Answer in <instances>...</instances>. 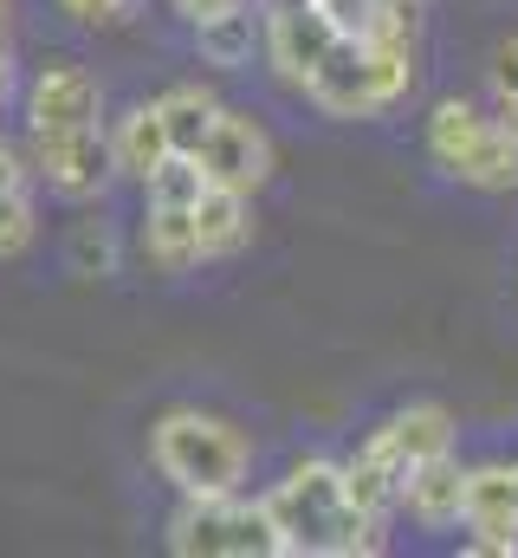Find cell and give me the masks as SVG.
<instances>
[{"mask_svg": "<svg viewBox=\"0 0 518 558\" xmlns=\"http://www.w3.org/2000/svg\"><path fill=\"white\" fill-rule=\"evenodd\" d=\"M415 7H421V0H415Z\"/></svg>", "mask_w": 518, "mask_h": 558, "instance_id": "cell-29", "label": "cell"}, {"mask_svg": "<svg viewBox=\"0 0 518 558\" xmlns=\"http://www.w3.org/2000/svg\"><path fill=\"white\" fill-rule=\"evenodd\" d=\"M377 461H383L388 474H395V487L421 468V461H434V454H447L454 448V416L441 410V403H408V410H395V416L363 441Z\"/></svg>", "mask_w": 518, "mask_h": 558, "instance_id": "cell-11", "label": "cell"}, {"mask_svg": "<svg viewBox=\"0 0 518 558\" xmlns=\"http://www.w3.org/2000/svg\"><path fill=\"white\" fill-rule=\"evenodd\" d=\"M493 98H499V124L518 137V33L493 52Z\"/></svg>", "mask_w": 518, "mask_h": 558, "instance_id": "cell-22", "label": "cell"}, {"mask_svg": "<svg viewBox=\"0 0 518 558\" xmlns=\"http://www.w3.org/2000/svg\"><path fill=\"white\" fill-rule=\"evenodd\" d=\"M118 260H124V247H118V234L104 228V221H78L72 228V241H65V267L78 279H111L118 274Z\"/></svg>", "mask_w": 518, "mask_h": 558, "instance_id": "cell-20", "label": "cell"}, {"mask_svg": "<svg viewBox=\"0 0 518 558\" xmlns=\"http://www.w3.org/2000/svg\"><path fill=\"white\" fill-rule=\"evenodd\" d=\"M13 92V52H7V39H0V98Z\"/></svg>", "mask_w": 518, "mask_h": 558, "instance_id": "cell-26", "label": "cell"}, {"mask_svg": "<svg viewBox=\"0 0 518 558\" xmlns=\"http://www.w3.org/2000/svg\"><path fill=\"white\" fill-rule=\"evenodd\" d=\"M195 52L214 72H247L259 52V7L254 0H234L221 13H201L195 20Z\"/></svg>", "mask_w": 518, "mask_h": 558, "instance_id": "cell-13", "label": "cell"}, {"mask_svg": "<svg viewBox=\"0 0 518 558\" xmlns=\"http://www.w3.org/2000/svg\"><path fill=\"white\" fill-rule=\"evenodd\" d=\"M104 118V85L78 65V59H46L26 85V137H52V131H85Z\"/></svg>", "mask_w": 518, "mask_h": 558, "instance_id": "cell-7", "label": "cell"}, {"mask_svg": "<svg viewBox=\"0 0 518 558\" xmlns=\"http://www.w3.org/2000/svg\"><path fill=\"white\" fill-rule=\"evenodd\" d=\"M26 169H39V175H46V189H52V195H65V202H98V195L118 182L111 131H104V124H85V131L33 137Z\"/></svg>", "mask_w": 518, "mask_h": 558, "instance_id": "cell-6", "label": "cell"}, {"mask_svg": "<svg viewBox=\"0 0 518 558\" xmlns=\"http://www.w3.org/2000/svg\"><path fill=\"white\" fill-rule=\"evenodd\" d=\"M39 221H33V195L26 189H0V260H20L33 247Z\"/></svg>", "mask_w": 518, "mask_h": 558, "instance_id": "cell-21", "label": "cell"}, {"mask_svg": "<svg viewBox=\"0 0 518 558\" xmlns=\"http://www.w3.org/2000/svg\"><path fill=\"white\" fill-rule=\"evenodd\" d=\"M136 0H59V13H72V20H85V26H111V20H124Z\"/></svg>", "mask_w": 518, "mask_h": 558, "instance_id": "cell-23", "label": "cell"}, {"mask_svg": "<svg viewBox=\"0 0 518 558\" xmlns=\"http://www.w3.org/2000/svg\"><path fill=\"white\" fill-rule=\"evenodd\" d=\"M428 156L447 175H460L467 189H493V195L518 189V137L499 118L473 111L467 98L434 105V118H428Z\"/></svg>", "mask_w": 518, "mask_h": 558, "instance_id": "cell-4", "label": "cell"}, {"mask_svg": "<svg viewBox=\"0 0 518 558\" xmlns=\"http://www.w3.org/2000/svg\"><path fill=\"white\" fill-rule=\"evenodd\" d=\"M195 162H201V175H208L214 189H240V195H254L259 182L272 175V137L259 131L254 111H227V105H221V118H214L208 143L195 149Z\"/></svg>", "mask_w": 518, "mask_h": 558, "instance_id": "cell-8", "label": "cell"}, {"mask_svg": "<svg viewBox=\"0 0 518 558\" xmlns=\"http://www.w3.org/2000/svg\"><path fill=\"white\" fill-rule=\"evenodd\" d=\"M513 500H518V461H513Z\"/></svg>", "mask_w": 518, "mask_h": 558, "instance_id": "cell-28", "label": "cell"}, {"mask_svg": "<svg viewBox=\"0 0 518 558\" xmlns=\"http://www.w3.org/2000/svg\"><path fill=\"white\" fill-rule=\"evenodd\" d=\"M169 553H182V558H279V533L266 520V500L182 494V513L169 520Z\"/></svg>", "mask_w": 518, "mask_h": 558, "instance_id": "cell-5", "label": "cell"}, {"mask_svg": "<svg viewBox=\"0 0 518 558\" xmlns=\"http://www.w3.org/2000/svg\"><path fill=\"white\" fill-rule=\"evenodd\" d=\"M195 215V254L201 260H234L247 241H254V208L240 189H201V202L188 208Z\"/></svg>", "mask_w": 518, "mask_h": 558, "instance_id": "cell-12", "label": "cell"}, {"mask_svg": "<svg viewBox=\"0 0 518 558\" xmlns=\"http://www.w3.org/2000/svg\"><path fill=\"white\" fill-rule=\"evenodd\" d=\"M188 20H201V13H221V7H234V0H175Z\"/></svg>", "mask_w": 518, "mask_h": 558, "instance_id": "cell-25", "label": "cell"}, {"mask_svg": "<svg viewBox=\"0 0 518 558\" xmlns=\"http://www.w3.org/2000/svg\"><path fill=\"white\" fill-rule=\"evenodd\" d=\"M149 461L175 494H240V481L254 468V441L227 416L169 410L149 428Z\"/></svg>", "mask_w": 518, "mask_h": 558, "instance_id": "cell-2", "label": "cell"}, {"mask_svg": "<svg viewBox=\"0 0 518 558\" xmlns=\"http://www.w3.org/2000/svg\"><path fill=\"white\" fill-rule=\"evenodd\" d=\"M266 520L279 533V558H377L388 553L383 520L357 513L344 494L337 461H298L272 494H266Z\"/></svg>", "mask_w": 518, "mask_h": 558, "instance_id": "cell-1", "label": "cell"}, {"mask_svg": "<svg viewBox=\"0 0 518 558\" xmlns=\"http://www.w3.org/2000/svg\"><path fill=\"white\" fill-rule=\"evenodd\" d=\"M460 494H467V468L454 461V448L447 454H434V461H421L408 481H402V507L421 520V526H460Z\"/></svg>", "mask_w": 518, "mask_h": 558, "instance_id": "cell-14", "label": "cell"}, {"mask_svg": "<svg viewBox=\"0 0 518 558\" xmlns=\"http://www.w3.org/2000/svg\"><path fill=\"white\" fill-rule=\"evenodd\" d=\"M337 474H344V494H350V507H357V513L383 520L388 507H402V487H395V474H388L370 448H357L350 461H337Z\"/></svg>", "mask_w": 518, "mask_h": 558, "instance_id": "cell-18", "label": "cell"}, {"mask_svg": "<svg viewBox=\"0 0 518 558\" xmlns=\"http://www.w3.org/2000/svg\"><path fill=\"white\" fill-rule=\"evenodd\" d=\"M201 189H208V175H201V162L182 156V149H169V156L143 175V202H149V208H195Z\"/></svg>", "mask_w": 518, "mask_h": 558, "instance_id": "cell-19", "label": "cell"}, {"mask_svg": "<svg viewBox=\"0 0 518 558\" xmlns=\"http://www.w3.org/2000/svg\"><path fill=\"white\" fill-rule=\"evenodd\" d=\"M156 111H162L169 149L195 156V149L208 143V131H214V118H221V98H214L208 85H169V92L156 98Z\"/></svg>", "mask_w": 518, "mask_h": 558, "instance_id": "cell-16", "label": "cell"}, {"mask_svg": "<svg viewBox=\"0 0 518 558\" xmlns=\"http://www.w3.org/2000/svg\"><path fill=\"white\" fill-rule=\"evenodd\" d=\"M111 156H118V175L143 182L162 156H169V131H162V111L156 105H130L111 131Z\"/></svg>", "mask_w": 518, "mask_h": 558, "instance_id": "cell-17", "label": "cell"}, {"mask_svg": "<svg viewBox=\"0 0 518 558\" xmlns=\"http://www.w3.org/2000/svg\"><path fill=\"white\" fill-rule=\"evenodd\" d=\"M415 85L408 39H337L324 65L305 78V98L324 118H377Z\"/></svg>", "mask_w": 518, "mask_h": 558, "instance_id": "cell-3", "label": "cell"}, {"mask_svg": "<svg viewBox=\"0 0 518 558\" xmlns=\"http://www.w3.org/2000/svg\"><path fill=\"white\" fill-rule=\"evenodd\" d=\"M136 247H143V260H149L156 274H188V267H201V254H195V215H188V208H149V202H143Z\"/></svg>", "mask_w": 518, "mask_h": 558, "instance_id": "cell-15", "label": "cell"}, {"mask_svg": "<svg viewBox=\"0 0 518 558\" xmlns=\"http://www.w3.org/2000/svg\"><path fill=\"white\" fill-rule=\"evenodd\" d=\"M7 26H13V0H0V39H7Z\"/></svg>", "mask_w": 518, "mask_h": 558, "instance_id": "cell-27", "label": "cell"}, {"mask_svg": "<svg viewBox=\"0 0 518 558\" xmlns=\"http://www.w3.org/2000/svg\"><path fill=\"white\" fill-rule=\"evenodd\" d=\"M460 526L473 533V539H467V553H480V558H506V553H518V500H513V468H506V461L467 468Z\"/></svg>", "mask_w": 518, "mask_h": 558, "instance_id": "cell-10", "label": "cell"}, {"mask_svg": "<svg viewBox=\"0 0 518 558\" xmlns=\"http://www.w3.org/2000/svg\"><path fill=\"white\" fill-rule=\"evenodd\" d=\"M0 189H26V156L0 137Z\"/></svg>", "mask_w": 518, "mask_h": 558, "instance_id": "cell-24", "label": "cell"}, {"mask_svg": "<svg viewBox=\"0 0 518 558\" xmlns=\"http://www.w3.org/2000/svg\"><path fill=\"white\" fill-rule=\"evenodd\" d=\"M344 33L318 13V7H285V13H259V52H266V65H272V78H285V85H298L305 92V78L324 65V52L337 46Z\"/></svg>", "mask_w": 518, "mask_h": 558, "instance_id": "cell-9", "label": "cell"}]
</instances>
